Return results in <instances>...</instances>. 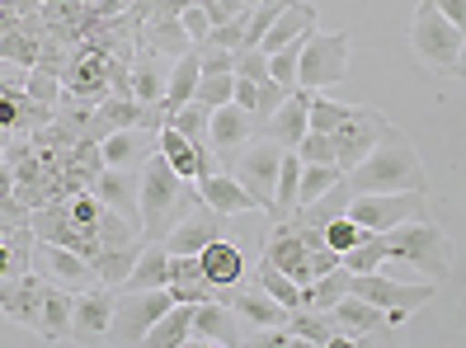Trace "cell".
I'll use <instances>...</instances> for the list:
<instances>
[{"instance_id":"cell-6","label":"cell","mask_w":466,"mask_h":348,"mask_svg":"<svg viewBox=\"0 0 466 348\" xmlns=\"http://www.w3.org/2000/svg\"><path fill=\"white\" fill-rule=\"evenodd\" d=\"M349 75V34H307L301 43V66H297V85L301 90H335Z\"/></svg>"},{"instance_id":"cell-2","label":"cell","mask_w":466,"mask_h":348,"mask_svg":"<svg viewBox=\"0 0 466 348\" xmlns=\"http://www.w3.org/2000/svg\"><path fill=\"white\" fill-rule=\"evenodd\" d=\"M99 217H104V203L95 194H66V198H52V203L34 207L29 226H34L38 240L66 245V250L86 254L95 263V254H99Z\"/></svg>"},{"instance_id":"cell-41","label":"cell","mask_w":466,"mask_h":348,"mask_svg":"<svg viewBox=\"0 0 466 348\" xmlns=\"http://www.w3.org/2000/svg\"><path fill=\"white\" fill-rule=\"evenodd\" d=\"M387 263V235L381 231H368L353 250H344V269L349 273H377Z\"/></svg>"},{"instance_id":"cell-7","label":"cell","mask_w":466,"mask_h":348,"mask_svg":"<svg viewBox=\"0 0 466 348\" xmlns=\"http://www.w3.org/2000/svg\"><path fill=\"white\" fill-rule=\"evenodd\" d=\"M114 292H118V287H114ZM170 306H175V292H170V287L118 292V297H114V325H108L104 339H114V343H142L147 330H151Z\"/></svg>"},{"instance_id":"cell-45","label":"cell","mask_w":466,"mask_h":348,"mask_svg":"<svg viewBox=\"0 0 466 348\" xmlns=\"http://www.w3.org/2000/svg\"><path fill=\"white\" fill-rule=\"evenodd\" d=\"M236 94V71H217V75H198V90L194 99L208 104V109H222V104H231Z\"/></svg>"},{"instance_id":"cell-20","label":"cell","mask_w":466,"mask_h":348,"mask_svg":"<svg viewBox=\"0 0 466 348\" xmlns=\"http://www.w3.org/2000/svg\"><path fill=\"white\" fill-rule=\"evenodd\" d=\"M264 259H273L279 269L307 287L311 283V254H307V240H301V231L292 222H273L268 226V240H264Z\"/></svg>"},{"instance_id":"cell-59","label":"cell","mask_w":466,"mask_h":348,"mask_svg":"<svg viewBox=\"0 0 466 348\" xmlns=\"http://www.w3.org/2000/svg\"><path fill=\"white\" fill-rule=\"evenodd\" d=\"M10 273H19V259H15V250H10V240L0 235V278H10Z\"/></svg>"},{"instance_id":"cell-28","label":"cell","mask_w":466,"mask_h":348,"mask_svg":"<svg viewBox=\"0 0 466 348\" xmlns=\"http://www.w3.org/2000/svg\"><path fill=\"white\" fill-rule=\"evenodd\" d=\"M170 292L175 302H222V287H212L198 254H170Z\"/></svg>"},{"instance_id":"cell-44","label":"cell","mask_w":466,"mask_h":348,"mask_svg":"<svg viewBox=\"0 0 466 348\" xmlns=\"http://www.w3.org/2000/svg\"><path fill=\"white\" fill-rule=\"evenodd\" d=\"M288 5H292V0H259V5L250 10V19H245V47H259L264 34L273 29V19H279Z\"/></svg>"},{"instance_id":"cell-19","label":"cell","mask_w":466,"mask_h":348,"mask_svg":"<svg viewBox=\"0 0 466 348\" xmlns=\"http://www.w3.org/2000/svg\"><path fill=\"white\" fill-rule=\"evenodd\" d=\"M255 132H259L255 114H250V109H240L236 99H231V104H222V109H212V123H208V142H212V155L227 165V160H231V155H236L245 142H250Z\"/></svg>"},{"instance_id":"cell-4","label":"cell","mask_w":466,"mask_h":348,"mask_svg":"<svg viewBox=\"0 0 466 348\" xmlns=\"http://www.w3.org/2000/svg\"><path fill=\"white\" fill-rule=\"evenodd\" d=\"M381 235H387V259L410 263V269H420L433 283H443L452 273V240L438 222L415 217V222H400L391 231H381Z\"/></svg>"},{"instance_id":"cell-37","label":"cell","mask_w":466,"mask_h":348,"mask_svg":"<svg viewBox=\"0 0 466 348\" xmlns=\"http://www.w3.org/2000/svg\"><path fill=\"white\" fill-rule=\"evenodd\" d=\"M198 75H203V66H198V47L179 52V57H175V66H170L166 109H179V104H188V99H194V90H198Z\"/></svg>"},{"instance_id":"cell-49","label":"cell","mask_w":466,"mask_h":348,"mask_svg":"<svg viewBox=\"0 0 466 348\" xmlns=\"http://www.w3.org/2000/svg\"><path fill=\"white\" fill-rule=\"evenodd\" d=\"M368 235V226H359V222H353L349 217V212H344V217H335L330 226H325V240H330V250H353V245H359V240Z\"/></svg>"},{"instance_id":"cell-30","label":"cell","mask_w":466,"mask_h":348,"mask_svg":"<svg viewBox=\"0 0 466 348\" xmlns=\"http://www.w3.org/2000/svg\"><path fill=\"white\" fill-rule=\"evenodd\" d=\"M147 287H170V250L160 240H142L132 273L118 283V292H147Z\"/></svg>"},{"instance_id":"cell-57","label":"cell","mask_w":466,"mask_h":348,"mask_svg":"<svg viewBox=\"0 0 466 348\" xmlns=\"http://www.w3.org/2000/svg\"><path fill=\"white\" fill-rule=\"evenodd\" d=\"M240 109H250L255 114V104H259V80H245V75H236V94H231Z\"/></svg>"},{"instance_id":"cell-55","label":"cell","mask_w":466,"mask_h":348,"mask_svg":"<svg viewBox=\"0 0 466 348\" xmlns=\"http://www.w3.org/2000/svg\"><path fill=\"white\" fill-rule=\"evenodd\" d=\"M198 5L208 10V19H212V24H227V19L250 15V0H198Z\"/></svg>"},{"instance_id":"cell-58","label":"cell","mask_w":466,"mask_h":348,"mask_svg":"<svg viewBox=\"0 0 466 348\" xmlns=\"http://www.w3.org/2000/svg\"><path fill=\"white\" fill-rule=\"evenodd\" d=\"M433 5L443 10V15H448V19L457 24V29L466 34V0H433Z\"/></svg>"},{"instance_id":"cell-1","label":"cell","mask_w":466,"mask_h":348,"mask_svg":"<svg viewBox=\"0 0 466 348\" xmlns=\"http://www.w3.org/2000/svg\"><path fill=\"white\" fill-rule=\"evenodd\" d=\"M353 194H405V189H429L424 184V160L405 132H387L359 165L344 170Z\"/></svg>"},{"instance_id":"cell-14","label":"cell","mask_w":466,"mask_h":348,"mask_svg":"<svg viewBox=\"0 0 466 348\" xmlns=\"http://www.w3.org/2000/svg\"><path fill=\"white\" fill-rule=\"evenodd\" d=\"M90 194H95L104 207H114L127 226L142 231V170H127V165H104Z\"/></svg>"},{"instance_id":"cell-43","label":"cell","mask_w":466,"mask_h":348,"mask_svg":"<svg viewBox=\"0 0 466 348\" xmlns=\"http://www.w3.org/2000/svg\"><path fill=\"white\" fill-rule=\"evenodd\" d=\"M339 179H344V170H339V165H307V160H301L297 207H301V203H311V198H320V194L330 189V184H339Z\"/></svg>"},{"instance_id":"cell-50","label":"cell","mask_w":466,"mask_h":348,"mask_svg":"<svg viewBox=\"0 0 466 348\" xmlns=\"http://www.w3.org/2000/svg\"><path fill=\"white\" fill-rule=\"evenodd\" d=\"M245 19H250V15L227 19V24H212V34H208L203 43H212V47H227V52H240V47H245Z\"/></svg>"},{"instance_id":"cell-23","label":"cell","mask_w":466,"mask_h":348,"mask_svg":"<svg viewBox=\"0 0 466 348\" xmlns=\"http://www.w3.org/2000/svg\"><path fill=\"white\" fill-rule=\"evenodd\" d=\"M198 263H203L208 283H212V287H222V292L250 278V263H245V254H240V245H236L231 235H217V240H208V245L198 250Z\"/></svg>"},{"instance_id":"cell-38","label":"cell","mask_w":466,"mask_h":348,"mask_svg":"<svg viewBox=\"0 0 466 348\" xmlns=\"http://www.w3.org/2000/svg\"><path fill=\"white\" fill-rule=\"evenodd\" d=\"M353 287V273L344 269V263H339V269H330V273H320V278H311L307 287H301V306H316V311H330L339 297H344V292Z\"/></svg>"},{"instance_id":"cell-61","label":"cell","mask_w":466,"mask_h":348,"mask_svg":"<svg viewBox=\"0 0 466 348\" xmlns=\"http://www.w3.org/2000/svg\"><path fill=\"white\" fill-rule=\"evenodd\" d=\"M452 75H457V80H466V34H461V57H457V66H452Z\"/></svg>"},{"instance_id":"cell-51","label":"cell","mask_w":466,"mask_h":348,"mask_svg":"<svg viewBox=\"0 0 466 348\" xmlns=\"http://www.w3.org/2000/svg\"><path fill=\"white\" fill-rule=\"evenodd\" d=\"M236 75H245V80H268V52H264V47H240V52H236Z\"/></svg>"},{"instance_id":"cell-39","label":"cell","mask_w":466,"mask_h":348,"mask_svg":"<svg viewBox=\"0 0 466 348\" xmlns=\"http://www.w3.org/2000/svg\"><path fill=\"white\" fill-rule=\"evenodd\" d=\"M250 283H259V287L268 292V297H279L288 311H297V306H301V283H292V278L279 269V263L264 259V254H259V263L250 269Z\"/></svg>"},{"instance_id":"cell-46","label":"cell","mask_w":466,"mask_h":348,"mask_svg":"<svg viewBox=\"0 0 466 348\" xmlns=\"http://www.w3.org/2000/svg\"><path fill=\"white\" fill-rule=\"evenodd\" d=\"M307 43V38H301ZM301 43H288V47H279V52H268V75L279 80L283 90H301L297 85V66H301Z\"/></svg>"},{"instance_id":"cell-47","label":"cell","mask_w":466,"mask_h":348,"mask_svg":"<svg viewBox=\"0 0 466 348\" xmlns=\"http://www.w3.org/2000/svg\"><path fill=\"white\" fill-rule=\"evenodd\" d=\"M297 155L307 160V165H335V137L330 132H307V137L297 142Z\"/></svg>"},{"instance_id":"cell-3","label":"cell","mask_w":466,"mask_h":348,"mask_svg":"<svg viewBox=\"0 0 466 348\" xmlns=\"http://www.w3.org/2000/svg\"><path fill=\"white\" fill-rule=\"evenodd\" d=\"M198 203V184L179 179L166 155L142 160V240H166L170 226Z\"/></svg>"},{"instance_id":"cell-27","label":"cell","mask_w":466,"mask_h":348,"mask_svg":"<svg viewBox=\"0 0 466 348\" xmlns=\"http://www.w3.org/2000/svg\"><path fill=\"white\" fill-rule=\"evenodd\" d=\"M104 151V165H127V170H142V160H151L160 146H156V132L151 127H118L99 142Z\"/></svg>"},{"instance_id":"cell-54","label":"cell","mask_w":466,"mask_h":348,"mask_svg":"<svg viewBox=\"0 0 466 348\" xmlns=\"http://www.w3.org/2000/svg\"><path fill=\"white\" fill-rule=\"evenodd\" d=\"M194 47H198V66H203V75L236 71V52H227V47H212V43H194Z\"/></svg>"},{"instance_id":"cell-25","label":"cell","mask_w":466,"mask_h":348,"mask_svg":"<svg viewBox=\"0 0 466 348\" xmlns=\"http://www.w3.org/2000/svg\"><path fill=\"white\" fill-rule=\"evenodd\" d=\"M170 57L151 47H137L132 57V99L137 104H166V85H170Z\"/></svg>"},{"instance_id":"cell-18","label":"cell","mask_w":466,"mask_h":348,"mask_svg":"<svg viewBox=\"0 0 466 348\" xmlns=\"http://www.w3.org/2000/svg\"><path fill=\"white\" fill-rule=\"evenodd\" d=\"M222 302H227L250 330H279L283 320H288V306H283L279 297H268V292H264L259 283H250V278L236 283V287H227Z\"/></svg>"},{"instance_id":"cell-12","label":"cell","mask_w":466,"mask_h":348,"mask_svg":"<svg viewBox=\"0 0 466 348\" xmlns=\"http://www.w3.org/2000/svg\"><path fill=\"white\" fill-rule=\"evenodd\" d=\"M34 273H43L52 287H66V292H86L99 283L95 263L86 254H76L66 245H52V240H34Z\"/></svg>"},{"instance_id":"cell-16","label":"cell","mask_w":466,"mask_h":348,"mask_svg":"<svg viewBox=\"0 0 466 348\" xmlns=\"http://www.w3.org/2000/svg\"><path fill=\"white\" fill-rule=\"evenodd\" d=\"M217 235H227V217H222V212H212V207L198 198V203L170 226V235L160 240V245H166L170 254H198L208 240H217Z\"/></svg>"},{"instance_id":"cell-24","label":"cell","mask_w":466,"mask_h":348,"mask_svg":"<svg viewBox=\"0 0 466 348\" xmlns=\"http://www.w3.org/2000/svg\"><path fill=\"white\" fill-rule=\"evenodd\" d=\"M307 104H311V90H288V99L273 109V118L259 127L268 142H279L283 151H297V142L311 132V123H307Z\"/></svg>"},{"instance_id":"cell-36","label":"cell","mask_w":466,"mask_h":348,"mask_svg":"<svg viewBox=\"0 0 466 348\" xmlns=\"http://www.w3.org/2000/svg\"><path fill=\"white\" fill-rule=\"evenodd\" d=\"M297 184H301V155L297 151H283L279 184H273V203H268V217L273 222H292V212H297Z\"/></svg>"},{"instance_id":"cell-17","label":"cell","mask_w":466,"mask_h":348,"mask_svg":"<svg viewBox=\"0 0 466 348\" xmlns=\"http://www.w3.org/2000/svg\"><path fill=\"white\" fill-rule=\"evenodd\" d=\"M114 297L118 292L108 283H95L71 297V339H104L114 325Z\"/></svg>"},{"instance_id":"cell-26","label":"cell","mask_w":466,"mask_h":348,"mask_svg":"<svg viewBox=\"0 0 466 348\" xmlns=\"http://www.w3.org/2000/svg\"><path fill=\"white\" fill-rule=\"evenodd\" d=\"M198 198L212 207V212H222V217H236V212H259V203L250 198V189L231 174V170H212L198 179Z\"/></svg>"},{"instance_id":"cell-32","label":"cell","mask_w":466,"mask_h":348,"mask_svg":"<svg viewBox=\"0 0 466 348\" xmlns=\"http://www.w3.org/2000/svg\"><path fill=\"white\" fill-rule=\"evenodd\" d=\"M349 203H353V189H349V179H339V184H330L320 198L301 203V207L292 212V222H297V226H330L335 217H344V212H349Z\"/></svg>"},{"instance_id":"cell-31","label":"cell","mask_w":466,"mask_h":348,"mask_svg":"<svg viewBox=\"0 0 466 348\" xmlns=\"http://www.w3.org/2000/svg\"><path fill=\"white\" fill-rule=\"evenodd\" d=\"M316 5H307V0H292V5L279 15V19H273V29L264 34V52H279V47H288V43H301V38H307V34H316Z\"/></svg>"},{"instance_id":"cell-22","label":"cell","mask_w":466,"mask_h":348,"mask_svg":"<svg viewBox=\"0 0 466 348\" xmlns=\"http://www.w3.org/2000/svg\"><path fill=\"white\" fill-rule=\"evenodd\" d=\"M156 146H160V155H166L170 165H175L179 179H194V184H198L203 174H212L217 165H222V160H217L208 146H194V142H188L179 127H170V123L156 132Z\"/></svg>"},{"instance_id":"cell-35","label":"cell","mask_w":466,"mask_h":348,"mask_svg":"<svg viewBox=\"0 0 466 348\" xmlns=\"http://www.w3.org/2000/svg\"><path fill=\"white\" fill-rule=\"evenodd\" d=\"M137 47H151V52H166V57H179V52L194 47V38L184 34L179 19H147L137 29Z\"/></svg>"},{"instance_id":"cell-33","label":"cell","mask_w":466,"mask_h":348,"mask_svg":"<svg viewBox=\"0 0 466 348\" xmlns=\"http://www.w3.org/2000/svg\"><path fill=\"white\" fill-rule=\"evenodd\" d=\"M188 339H194V302H175V306L147 330L142 343H147V348H184Z\"/></svg>"},{"instance_id":"cell-29","label":"cell","mask_w":466,"mask_h":348,"mask_svg":"<svg viewBox=\"0 0 466 348\" xmlns=\"http://www.w3.org/2000/svg\"><path fill=\"white\" fill-rule=\"evenodd\" d=\"M330 315L339 320V330L353 334V339H368V334H377L381 325H387V311H381L377 302H368V297H359L353 287L330 306Z\"/></svg>"},{"instance_id":"cell-53","label":"cell","mask_w":466,"mask_h":348,"mask_svg":"<svg viewBox=\"0 0 466 348\" xmlns=\"http://www.w3.org/2000/svg\"><path fill=\"white\" fill-rule=\"evenodd\" d=\"M29 71L34 66H19L10 57H0V94H29Z\"/></svg>"},{"instance_id":"cell-56","label":"cell","mask_w":466,"mask_h":348,"mask_svg":"<svg viewBox=\"0 0 466 348\" xmlns=\"http://www.w3.org/2000/svg\"><path fill=\"white\" fill-rule=\"evenodd\" d=\"M179 24H184V34L194 38V43H203V38L212 34V19H208V10L198 5V0H194V5H188V10L179 15Z\"/></svg>"},{"instance_id":"cell-10","label":"cell","mask_w":466,"mask_h":348,"mask_svg":"<svg viewBox=\"0 0 466 348\" xmlns=\"http://www.w3.org/2000/svg\"><path fill=\"white\" fill-rule=\"evenodd\" d=\"M62 94L80 104L108 99V52H99L95 43H76L62 66Z\"/></svg>"},{"instance_id":"cell-5","label":"cell","mask_w":466,"mask_h":348,"mask_svg":"<svg viewBox=\"0 0 466 348\" xmlns=\"http://www.w3.org/2000/svg\"><path fill=\"white\" fill-rule=\"evenodd\" d=\"M410 47H415V57L438 71V75H452L457 57H461V29L433 5V0H420L415 10V24H410Z\"/></svg>"},{"instance_id":"cell-48","label":"cell","mask_w":466,"mask_h":348,"mask_svg":"<svg viewBox=\"0 0 466 348\" xmlns=\"http://www.w3.org/2000/svg\"><path fill=\"white\" fill-rule=\"evenodd\" d=\"M29 99H38V104H52V109H57V99H62V71L34 66V71H29Z\"/></svg>"},{"instance_id":"cell-60","label":"cell","mask_w":466,"mask_h":348,"mask_svg":"<svg viewBox=\"0 0 466 348\" xmlns=\"http://www.w3.org/2000/svg\"><path fill=\"white\" fill-rule=\"evenodd\" d=\"M0 194H15V170L5 160V146H0Z\"/></svg>"},{"instance_id":"cell-13","label":"cell","mask_w":466,"mask_h":348,"mask_svg":"<svg viewBox=\"0 0 466 348\" xmlns=\"http://www.w3.org/2000/svg\"><path fill=\"white\" fill-rule=\"evenodd\" d=\"M387 132H396V127L381 118L377 109L359 104V114H353L339 132H330V137H335V165H339V170H353V165H359V160H363L381 137H387Z\"/></svg>"},{"instance_id":"cell-9","label":"cell","mask_w":466,"mask_h":348,"mask_svg":"<svg viewBox=\"0 0 466 348\" xmlns=\"http://www.w3.org/2000/svg\"><path fill=\"white\" fill-rule=\"evenodd\" d=\"M349 217L368 231H391L400 222L429 217V189H405V194H353Z\"/></svg>"},{"instance_id":"cell-52","label":"cell","mask_w":466,"mask_h":348,"mask_svg":"<svg viewBox=\"0 0 466 348\" xmlns=\"http://www.w3.org/2000/svg\"><path fill=\"white\" fill-rule=\"evenodd\" d=\"M283 99H288V90H283V85H279V80H273V75H268V80H259V104H255V123L264 127V123L273 118V109H279Z\"/></svg>"},{"instance_id":"cell-34","label":"cell","mask_w":466,"mask_h":348,"mask_svg":"<svg viewBox=\"0 0 466 348\" xmlns=\"http://www.w3.org/2000/svg\"><path fill=\"white\" fill-rule=\"evenodd\" d=\"M71 297H76V292H66V287H52V283H47V297H43V320H38V339H47V343H62V339H71Z\"/></svg>"},{"instance_id":"cell-40","label":"cell","mask_w":466,"mask_h":348,"mask_svg":"<svg viewBox=\"0 0 466 348\" xmlns=\"http://www.w3.org/2000/svg\"><path fill=\"white\" fill-rule=\"evenodd\" d=\"M353 114H359V104H339V99H330V94H311V104H307L311 132H339Z\"/></svg>"},{"instance_id":"cell-8","label":"cell","mask_w":466,"mask_h":348,"mask_svg":"<svg viewBox=\"0 0 466 348\" xmlns=\"http://www.w3.org/2000/svg\"><path fill=\"white\" fill-rule=\"evenodd\" d=\"M279 165H283V146H279V142H268L264 132H255V137L245 142L231 160H227V170L245 184V189H250V198L259 203V212H268V203H273Z\"/></svg>"},{"instance_id":"cell-62","label":"cell","mask_w":466,"mask_h":348,"mask_svg":"<svg viewBox=\"0 0 466 348\" xmlns=\"http://www.w3.org/2000/svg\"><path fill=\"white\" fill-rule=\"evenodd\" d=\"M0 34H10V19H5V10H0Z\"/></svg>"},{"instance_id":"cell-21","label":"cell","mask_w":466,"mask_h":348,"mask_svg":"<svg viewBox=\"0 0 466 348\" xmlns=\"http://www.w3.org/2000/svg\"><path fill=\"white\" fill-rule=\"evenodd\" d=\"M194 334L208 339V343H255L259 330H245V320L227 306V302H194Z\"/></svg>"},{"instance_id":"cell-42","label":"cell","mask_w":466,"mask_h":348,"mask_svg":"<svg viewBox=\"0 0 466 348\" xmlns=\"http://www.w3.org/2000/svg\"><path fill=\"white\" fill-rule=\"evenodd\" d=\"M38 52H43V34H29V29L0 34V57H10L19 66H38Z\"/></svg>"},{"instance_id":"cell-15","label":"cell","mask_w":466,"mask_h":348,"mask_svg":"<svg viewBox=\"0 0 466 348\" xmlns=\"http://www.w3.org/2000/svg\"><path fill=\"white\" fill-rule=\"evenodd\" d=\"M43 297H47V278L34 273V269L0 278V311H5L15 325L34 330V334H38V320H43Z\"/></svg>"},{"instance_id":"cell-11","label":"cell","mask_w":466,"mask_h":348,"mask_svg":"<svg viewBox=\"0 0 466 348\" xmlns=\"http://www.w3.org/2000/svg\"><path fill=\"white\" fill-rule=\"evenodd\" d=\"M353 292L359 297H368V302H377L381 311H400V315H415L420 306H429L433 302V292H438V283L429 278V283H396V278H387V273H353Z\"/></svg>"}]
</instances>
